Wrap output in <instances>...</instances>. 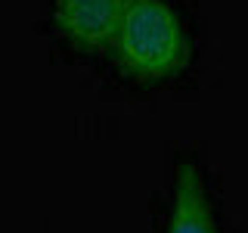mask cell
Listing matches in <instances>:
<instances>
[{"label":"cell","instance_id":"obj_3","mask_svg":"<svg viewBox=\"0 0 248 233\" xmlns=\"http://www.w3.org/2000/svg\"><path fill=\"white\" fill-rule=\"evenodd\" d=\"M165 233H220L211 196H208V181L196 162H183L177 168Z\"/></svg>","mask_w":248,"mask_h":233},{"label":"cell","instance_id":"obj_2","mask_svg":"<svg viewBox=\"0 0 248 233\" xmlns=\"http://www.w3.org/2000/svg\"><path fill=\"white\" fill-rule=\"evenodd\" d=\"M130 0H53L56 34L78 53L112 50Z\"/></svg>","mask_w":248,"mask_h":233},{"label":"cell","instance_id":"obj_1","mask_svg":"<svg viewBox=\"0 0 248 233\" xmlns=\"http://www.w3.org/2000/svg\"><path fill=\"white\" fill-rule=\"evenodd\" d=\"M112 56L118 72L130 81H168L192 59L189 28L168 0H130L115 34Z\"/></svg>","mask_w":248,"mask_h":233}]
</instances>
